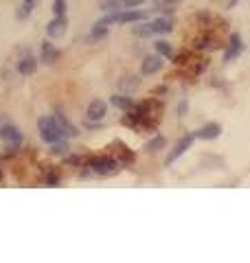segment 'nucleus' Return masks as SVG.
Returning <instances> with one entry per match:
<instances>
[{"label":"nucleus","mask_w":250,"mask_h":263,"mask_svg":"<svg viewBox=\"0 0 250 263\" xmlns=\"http://www.w3.org/2000/svg\"><path fill=\"white\" fill-rule=\"evenodd\" d=\"M37 132H40V138H42L44 143H48V145H53V143L62 141V138H66V134L60 129L55 117H40L37 119Z\"/></svg>","instance_id":"nucleus-2"},{"label":"nucleus","mask_w":250,"mask_h":263,"mask_svg":"<svg viewBox=\"0 0 250 263\" xmlns=\"http://www.w3.org/2000/svg\"><path fill=\"white\" fill-rule=\"evenodd\" d=\"M110 103L114 105V108L123 110V112H127V110L134 108V99L127 97V95H112V97H110Z\"/></svg>","instance_id":"nucleus-15"},{"label":"nucleus","mask_w":250,"mask_h":263,"mask_svg":"<svg viewBox=\"0 0 250 263\" xmlns=\"http://www.w3.org/2000/svg\"><path fill=\"white\" fill-rule=\"evenodd\" d=\"M139 84H141V79L134 77V75L119 79V88H123V90H136V88H139Z\"/></svg>","instance_id":"nucleus-22"},{"label":"nucleus","mask_w":250,"mask_h":263,"mask_svg":"<svg viewBox=\"0 0 250 263\" xmlns=\"http://www.w3.org/2000/svg\"><path fill=\"white\" fill-rule=\"evenodd\" d=\"M55 121H57V125H60V129L64 132V134H66L68 138H75L77 134H79V129L72 125V123L66 119V114H62V112H57L55 114Z\"/></svg>","instance_id":"nucleus-14"},{"label":"nucleus","mask_w":250,"mask_h":263,"mask_svg":"<svg viewBox=\"0 0 250 263\" xmlns=\"http://www.w3.org/2000/svg\"><path fill=\"white\" fill-rule=\"evenodd\" d=\"M106 33H108V27H103V24L94 22L92 24V31H90V37L92 40H101V37H106Z\"/></svg>","instance_id":"nucleus-23"},{"label":"nucleus","mask_w":250,"mask_h":263,"mask_svg":"<svg viewBox=\"0 0 250 263\" xmlns=\"http://www.w3.org/2000/svg\"><path fill=\"white\" fill-rule=\"evenodd\" d=\"M154 48H156V53L160 57H165V60H174V46L165 42V40H158V42H154Z\"/></svg>","instance_id":"nucleus-18"},{"label":"nucleus","mask_w":250,"mask_h":263,"mask_svg":"<svg viewBox=\"0 0 250 263\" xmlns=\"http://www.w3.org/2000/svg\"><path fill=\"white\" fill-rule=\"evenodd\" d=\"M114 154H117V158H119V162L121 164H130V162H134L136 160V156H134V152L132 149H127V145H123L121 141H114Z\"/></svg>","instance_id":"nucleus-13"},{"label":"nucleus","mask_w":250,"mask_h":263,"mask_svg":"<svg viewBox=\"0 0 250 263\" xmlns=\"http://www.w3.org/2000/svg\"><path fill=\"white\" fill-rule=\"evenodd\" d=\"M84 176L88 174H94V176H103V178H108V176H114L119 174V169H121V162L117 156H92V158H88L84 162Z\"/></svg>","instance_id":"nucleus-1"},{"label":"nucleus","mask_w":250,"mask_h":263,"mask_svg":"<svg viewBox=\"0 0 250 263\" xmlns=\"http://www.w3.org/2000/svg\"><path fill=\"white\" fill-rule=\"evenodd\" d=\"M193 141H196V136H193V134H189V136H182V138H180V141H178V143H176V145H174V149H171V152H169V156H167V158H165V164H167V167H169V164H171V162H176V160H178V158H180V156H182V154H187V152L191 149V145H193Z\"/></svg>","instance_id":"nucleus-4"},{"label":"nucleus","mask_w":250,"mask_h":263,"mask_svg":"<svg viewBox=\"0 0 250 263\" xmlns=\"http://www.w3.org/2000/svg\"><path fill=\"white\" fill-rule=\"evenodd\" d=\"M99 9L106 13L121 11V9H125V0H99Z\"/></svg>","instance_id":"nucleus-17"},{"label":"nucleus","mask_w":250,"mask_h":263,"mask_svg":"<svg viewBox=\"0 0 250 263\" xmlns=\"http://www.w3.org/2000/svg\"><path fill=\"white\" fill-rule=\"evenodd\" d=\"M66 31H68V18L66 15H55V18L46 24V33H48V37L51 40H60L66 35Z\"/></svg>","instance_id":"nucleus-5"},{"label":"nucleus","mask_w":250,"mask_h":263,"mask_svg":"<svg viewBox=\"0 0 250 263\" xmlns=\"http://www.w3.org/2000/svg\"><path fill=\"white\" fill-rule=\"evenodd\" d=\"M31 11H33V7H29V5H24V3H22L20 11H18V20H27L29 15H31Z\"/></svg>","instance_id":"nucleus-26"},{"label":"nucleus","mask_w":250,"mask_h":263,"mask_svg":"<svg viewBox=\"0 0 250 263\" xmlns=\"http://www.w3.org/2000/svg\"><path fill=\"white\" fill-rule=\"evenodd\" d=\"M237 3H239V0H228V5H226V7H228V9H233V7H235Z\"/></svg>","instance_id":"nucleus-30"},{"label":"nucleus","mask_w":250,"mask_h":263,"mask_svg":"<svg viewBox=\"0 0 250 263\" xmlns=\"http://www.w3.org/2000/svg\"><path fill=\"white\" fill-rule=\"evenodd\" d=\"M0 138L7 143V145H11L13 149H20V145H22V132L13 125V123H3L0 125Z\"/></svg>","instance_id":"nucleus-3"},{"label":"nucleus","mask_w":250,"mask_h":263,"mask_svg":"<svg viewBox=\"0 0 250 263\" xmlns=\"http://www.w3.org/2000/svg\"><path fill=\"white\" fill-rule=\"evenodd\" d=\"M22 3H24V5H29V7H33V9H35V5H37V0H22Z\"/></svg>","instance_id":"nucleus-29"},{"label":"nucleus","mask_w":250,"mask_h":263,"mask_svg":"<svg viewBox=\"0 0 250 263\" xmlns=\"http://www.w3.org/2000/svg\"><path fill=\"white\" fill-rule=\"evenodd\" d=\"M196 138H200V141H215V138L222 136V127L217 125V123H206V125H202L200 129L191 132Z\"/></svg>","instance_id":"nucleus-9"},{"label":"nucleus","mask_w":250,"mask_h":263,"mask_svg":"<svg viewBox=\"0 0 250 263\" xmlns=\"http://www.w3.org/2000/svg\"><path fill=\"white\" fill-rule=\"evenodd\" d=\"M132 33H134L136 37H149V35H154V33H151V24L145 22V20L136 22V27H132Z\"/></svg>","instance_id":"nucleus-19"},{"label":"nucleus","mask_w":250,"mask_h":263,"mask_svg":"<svg viewBox=\"0 0 250 263\" xmlns=\"http://www.w3.org/2000/svg\"><path fill=\"white\" fill-rule=\"evenodd\" d=\"M68 152H70V145L66 143V138H62V141L51 145V154L53 156H68Z\"/></svg>","instance_id":"nucleus-21"},{"label":"nucleus","mask_w":250,"mask_h":263,"mask_svg":"<svg viewBox=\"0 0 250 263\" xmlns=\"http://www.w3.org/2000/svg\"><path fill=\"white\" fill-rule=\"evenodd\" d=\"M241 48H244V40H241V35L239 33H230L226 51H224V62H233L235 57H239Z\"/></svg>","instance_id":"nucleus-8"},{"label":"nucleus","mask_w":250,"mask_h":263,"mask_svg":"<svg viewBox=\"0 0 250 263\" xmlns=\"http://www.w3.org/2000/svg\"><path fill=\"white\" fill-rule=\"evenodd\" d=\"M35 70H37V60L33 55H27V57H22V60L18 62V72L22 77L35 75Z\"/></svg>","instance_id":"nucleus-11"},{"label":"nucleus","mask_w":250,"mask_h":263,"mask_svg":"<svg viewBox=\"0 0 250 263\" xmlns=\"http://www.w3.org/2000/svg\"><path fill=\"white\" fill-rule=\"evenodd\" d=\"M66 0H53V15H66Z\"/></svg>","instance_id":"nucleus-24"},{"label":"nucleus","mask_w":250,"mask_h":263,"mask_svg":"<svg viewBox=\"0 0 250 263\" xmlns=\"http://www.w3.org/2000/svg\"><path fill=\"white\" fill-rule=\"evenodd\" d=\"M215 46V37L213 35H208V33H202V35L200 37H196V42H193V48H196V51H211V48Z\"/></svg>","instance_id":"nucleus-16"},{"label":"nucleus","mask_w":250,"mask_h":263,"mask_svg":"<svg viewBox=\"0 0 250 263\" xmlns=\"http://www.w3.org/2000/svg\"><path fill=\"white\" fill-rule=\"evenodd\" d=\"M60 182H62V178H60V174H48L46 178H44V184L46 186H60Z\"/></svg>","instance_id":"nucleus-25"},{"label":"nucleus","mask_w":250,"mask_h":263,"mask_svg":"<svg viewBox=\"0 0 250 263\" xmlns=\"http://www.w3.org/2000/svg\"><path fill=\"white\" fill-rule=\"evenodd\" d=\"M40 60H42L46 66H53L60 60V48L53 42H42V46H40Z\"/></svg>","instance_id":"nucleus-10"},{"label":"nucleus","mask_w":250,"mask_h":263,"mask_svg":"<svg viewBox=\"0 0 250 263\" xmlns=\"http://www.w3.org/2000/svg\"><path fill=\"white\" fill-rule=\"evenodd\" d=\"M165 57H160L158 53L156 55H147L145 60L141 62V72L143 75H156V72L163 70V66H165Z\"/></svg>","instance_id":"nucleus-7"},{"label":"nucleus","mask_w":250,"mask_h":263,"mask_svg":"<svg viewBox=\"0 0 250 263\" xmlns=\"http://www.w3.org/2000/svg\"><path fill=\"white\" fill-rule=\"evenodd\" d=\"M187 108H189L187 101H180V103H178V117H180V119L184 117V114H187Z\"/></svg>","instance_id":"nucleus-28"},{"label":"nucleus","mask_w":250,"mask_h":263,"mask_svg":"<svg viewBox=\"0 0 250 263\" xmlns=\"http://www.w3.org/2000/svg\"><path fill=\"white\" fill-rule=\"evenodd\" d=\"M108 114V103L101 101V99H94V101L88 103V110H86V119L88 121H94V123H101Z\"/></svg>","instance_id":"nucleus-6"},{"label":"nucleus","mask_w":250,"mask_h":263,"mask_svg":"<svg viewBox=\"0 0 250 263\" xmlns=\"http://www.w3.org/2000/svg\"><path fill=\"white\" fill-rule=\"evenodd\" d=\"M149 24H151V33H154V35H167V33H171V29H174V22L169 18H156Z\"/></svg>","instance_id":"nucleus-12"},{"label":"nucleus","mask_w":250,"mask_h":263,"mask_svg":"<svg viewBox=\"0 0 250 263\" xmlns=\"http://www.w3.org/2000/svg\"><path fill=\"white\" fill-rule=\"evenodd\" d=\"M143 3H147V0H125V9H136V7H141Z\"/></svg>","instance_id":"nucleus-27"},{"label":"nucleus","mask_w":250,"mask_h":263,"mask_svg":"<svg viewBox=\"0 0 250 263\" xmlns=\"http://www.w3.org/2000/svg\"><path fill=\"white\" fill-rule=\"evenodd\" d=\"M165 145H167V138H165V136H156V138H151V141L145 145V152L154 154V152H160V149H163Z\"/></svg>","instance_id":"nucleus-20"}]
</instances>
